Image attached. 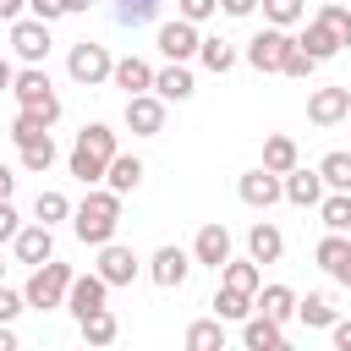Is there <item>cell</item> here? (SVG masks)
Listing matches in <instances>:
<instances>
[{
	"mask_svg": "<svg viewBox=\"0 0 351 351\" xmlns=\"http://www.w3.org/2000/svg\"><path fill=\"white\" fill-rule=\"evenodd\" d=\"M115 225H121V192L110 186H88V197L71 208V230L82 247H104L115 241Z\"/></svg>",
	"mask_w": 351,
	"mask_h": 351,
	"instance_id": "obj_1",
	"label": "cell"
},
{
	"mask_svg": "<svg viewBox=\"0 0 351 351\" xmlns=\"http://www.w3.org/2000/svg\"><path fill=\"white\" fill-rule=\"evenodd\" d=\"M115 154H121V143H115V132H110L104 121H88V126L77 132V143H71V159H66V165H71V176H77L82 186H99Z\"/></svg>",
	"mask_w": 351,
	"mask_h": 351,
	"instance_id": "obj_2",
	"label": "cell"
},
{
	"mask_svg": "<svg viewBox=\"0 0 351 351\" xmlns=\"http://www.w3.org/2000/svg\"><path fill=\"white\" fill-rule=\"evenodd\" d=\"M71 280H77V269H71V263H55V258H44V263L27 274L22 296H27V307L49 313V307H66V291H71Z\"/></svg>",
	"mask_w": 351,
	"mask_h": 351,
	"instance_id": "obj_3",
	"label": "cell"
},
{
	"mask_svg": "<svg viewBox=\"0 0 351 351\" xmlns=\"http://www.w3.org/2000/svg\"><path fill=\"white\" fill-rule=\"evenodd\" d=\"M11 93H16V110H38L49 126L60 121V93H55V82H49L44 66H22L16 82H11Z\"/></svg>",
	"mask_w": 351,
	"mask_h": 351,
	"instance_id": "obj_4",
	"label": "cell"
},
{
	"mask_svg": "<svg viewBox=\"0 0 351 351\" xmlns=\"http://www.w3.org/2000/svg\"><path fill=\"white\" fill-rule=\"evenodd\" d=\"M66 71H71V82H82V88H99V82H110L115 60H110V49H104V44L82 38V44H71V55H66Z\"/></svg>",
	"mask_w": 351,
	"mask_h": 351,
	"instance_id": "obj_5",
	"label": "cell"
},
{
	"mask_svg": "<svg viewBox=\"0 0 351 351\" xmlns=\"http://www.w3.org/2000/svg\"><path fill=\"white\" fill-rule=\"evenodd\" d=\"M291 44H296V38H291V27H274V22H269L263 33H252V38H247V66H252V71H280V66H285V55H291Z\"/></svg>",
	"mask_w": 351,
	"mask_h": 351,
	"instance_id": "obj_6",
	"label": "cell"
},
{
	"mask_svg": "<svg viewBox=\"0 0 351 351\" xmlns=\"http://www.w3.org/2000/svg\"><path fill=\"white\" fill-rule=\"evenodd\" d=\"M49 27H55V22H44V16H16V22H11V49H16V60L44 66V55H49Z\"/></svg>",
	"mask_w": 351,
	"mask_h": 351,
	"instance_id": "obj_7",
	"label": "cell"
},
{
	"mask_svg": "<svg viewBox=\"0 0 351 351\" xmlns=\"http://www.w3.org/2000/svg\"><path fill=\"white\" fill-rule=\"evenodd\" d=\"M236 197L247 203V208H274L280 197H285V176H274V170H241V181H236Z\"/></svg>",
	"mask_w": 351,
	"mask_h": 351,
	"instance_id": "obj_8",
	"label": "cell"
},
{
	"mask_svg": "<svg viewBox=\"0 0 351 351\" xmlns=\"http://www.w3.org/2000/svg\"><path fill=\"white\" fill-rule=\"evenodd\" d=\"M104 302H110V280H104L99 269H88V274H77V280H71V291H66V313H71L77 324H82L88 313H99Z\"/></svg>",
	"mask_w": 351,
	"mask_h": 351,
	"instance_id": "obj_9",
	"label": "cell"
},
{
	"mask_svg": "<svg viewBox=\"0 0 351 351\" xmlns=\"http://www.w3.org/2000/svg\"><path fill=\"white\" fill-rule=\"evenodd\" d=\"M126 126L132 137H159L165 132V99L148 88V93H126Z\"/></svg>",
	"mask_w": 351,
	"mask_h": 351,
	"instance_id": "obj_10",
	"label": "cell"
},
{
	"mask_svg": "<svg viewBox=\"0 0 351 351\" xmlns=\"http://www.w3.org/2000/svg\"><path fill=\"white\" fill-rule=\"evenodd\" d=\"M11 252H16V263H27V269H38L44 258H55V225H44V219H33V225H22V230L11 236Z\"/></svg>",
	"mask_w": 351,
	"mask_h": 351,
	"instance_id": "obj_11",
	"label": "cell"
},
{
	"mask_svg": "<svg viewBox=\"0 0 351 351\" xmlns=\"http://www.w3.org/2000/svg\"><path fill=\"white\" fill-rule=\"evenodd\" d=\"M186 274H192V252H186V247H159V252L148 258V280H154L159 291H181Z\"/></svg>",
	"mask_w": 351,
	"mask_h": 351,
	"instance_id": "obj_12",
	"label": "cell"
},
{
	"mask_svg": "<svg viewBox=\"0 0 351 351\" xmlns=\"http://www.w3.org/2000/svg\"><path fill=\"white\" fill-rule=\"evenodd\" d=\"M197 44H203L197 22H186V16L159 22V55H165V60H197Z\"/></svg>",
	"mask_w": 351,
	"mask_h": 351,
	"instance_id": "obj_13",
	"label": "cell"
},
{
	"mask_svg": "<svg viewBox=\"0 0 351 351\" xmlns=\"http://www.w3.org/2000/svg\"><path fill=\"white\" fill-rule=\"evenodd\" d=\"M351 115V88H313L307 93V121L313 126H335Z\"/></svg>",
	"mask_w": 351,
	"mask_h": 351,
	"instance_id": "obj_14",
	"label": "cell"
},
{
	"mask_svg": "<svg viewBox=\"0 0 351 351\" xmlns=\"http://www.w3.org/2000/svg\"><path fill=\"white\" fill-rule=\"evenodd\" d=\"M93 269H99V274L110 280V291H115V285H132L143 263H137V252H132V247H121V241H104V247H99V263H93Z\"/></svg>",
	"mask_w": 351,
	"mask_h": 351,
	"instance_id": "obj_15",
	"label": "cell"
},
{
	"mask_svg": "<svg viewBox=\"0 0 351 351\" xmlns=\"http://www.w3.org/2000/svg\"><path fill=\"white\" fill-rule=\"evenodd\" d=\"M241 346H247V351H280V346H285V324H274L269 313L252 307V313L241 318Z\"/></svg>",
	"mask_w": 351,
	"mask_h": 351,
	"instance_id": "obj_16",
	"label": "cell"
},
{
	"mask_svg": "<svg viewBox=\"0 0 351 351\" xmlns=\"http://www.w3.org/2000/svg\"><path fill=\"white\" fill-rule=\"evenodd\" d=\"M313 258H318V269H329V274L351 291V241H346V230H329V236L313 247Z\"/></svg>",
	"mask_w": 351,
	"mask_h": 351,
	"instance_id": "obj_17",
	"label": "cell"
},
{
	"mask_svg": "<svg viewBox=\"0 0 351 351\" xmlns=\"http://www.w3.org/2000/svg\"><path fill=\"white\" fill-rule=\"evenodd\" d=\"M192 263L225 269V263H230V230H225V225H203V230L192 236Z\"/></svg>",
	"mask_w": 351,
	"mask_h": 351,
	"instance_id": "obj_18",
	"label": "cell"
},
{
	"mask_svg": "<svg viewBox=\"0 0 351 351\" xmlns=\"http://www.w3.org/2000/svg\"><path fill=\"white\" fill-rule=\"evenodd\" d=\"M154 93H159L165 104H181V99H192V93H197V82H192L186 60H170L165 71H154Z\"/></svg>",
	"mask_w": 351,
	"mask_h": 351,
	"instance_id": "obj_19",
	"label": "cell"
},
{
	"mask_svg": "<svg viewBox=\"0 0 351 351\" xmlns=\"http://www.w3.org/2000/svg\"><path fill=\"white\" fill-rule=\"evenodd\" d=\"M285 203H296V208H318L324 203V176L318 170H285Z\"/></svg>",
	"mask_w": 351,
	"mask_h": 351,
	"instance_id": "obj_20",
	"label": "cell"
},
{
	"mask_svg": "<svg viewBox=\"0 0 351 351\" xmlns=\"http://www.w3.org/2000/svg\"><path fill=\"white\" fill-rule=\"evenodd\" d=\"M110 82L126 88V93H148V88H154V66H148L143 55H121L115 71H110Z\"/></svg>",
	"mask_w": 351,
	"mask_h": 351,
	"instance_id": "obj_21",
	"label": "cell"
},
{
	"mask_svg": "<svg viewBox=\"0 0 351 351\" xmlns=\"http://www.w3.org/2000/svg\"><path fill=\"white\" fill-rule=\"evenodd\" d=\"M280 252H285V236H280V225L258 219V225L247 230V258H258V263H280Z\"/></svg>",
	"mask_w": 351,
	"mask_h": 351,
	"instance_id": "obj_22",
	"label": "cell"
},
{
	"mask_svg": "<svg viewBox=\"0 0 351 351\" xmlns=\"http://www.w3.org/2000/svg\"><path fill=\"white\" fill-rule=\"evenodd\" d=\"M104 186H110V192H121V197H126V192H137V186H143V159H137V154H115V159H110V170H104Z\"/></svg>",
	"mask_w": 351,
	"mask_h": 351,
	"instance_id": "obj_23",
	"label": "cell"
},
{
	"mask_svg": "<svg viewBox=\"0 0 351 351\" xmlns=\"http://www.w3.org/2000/svg\"><path fill=\"white\" fill-rule=\"evenodd\" d=\"M252 307H258V313H269L274 324H285V318H296V291H291V285H258Z\"/></svg>",
	"mask_w": 351,
	"mask_h": 351,
	"instance_id": "obj_24",
	"label": "cell"
},
{
	"mask_svg": "<svg viewBox=\"0 0 351 351\" xmlns=\"http://www.w3.org/2000/svg\"><path fill=\"white\" fill-rule=\"evenodd\" d=\"M296 165H302V154H296V137H285V132L263 137V170L285 176V170H296Z\"/></svg>",
	"mask_w": 351,
	"mask_h": 351,
	"instance_id": "obj_25",
	"label": "cell"
},
{
	"mask_svg": "<svg viewBox=\"0 0 351 351\" xmlns=\"http://www.w3.org/2000/svg\"><path fill=\"white\" fill-rule=\"evenodd\" d=\"M296 44H302V49H307V55H313L318 66H324L329 55H340V38H335V33H329V27L318 22V16H307V27H302V38H296Z\"/></svg>",
	"mask_w": 351,
	"mask_h": 351,
	"instance_id": "obj_26",
	"label": "cell"
},
{
	"mask_svg": "<svg viewBox=\"0 0 351 351\" xmlns=\"http://www.w3.org/2000/svg\"><path fill=\"white\" fill-rule=\"evenodd\" d=\"M296 318H302L307 329H329V324H335V302H329L324 291H307V296H296Z\"/></svg>",
	"mask_w": 351,
	"mask_h": 351,
	"instance_id": "obj_27",
	"label": "cell"
},
{
	"mask_svg": "<svg viewBox=\"0 0 351 351\" xmlns=\"http://www.w3.org/2000/svg\"><path fill=\"white\" fill-rule=\"evenodd\" d=\"M186 351H225V318H197V324H186Z\"/></svg>",
	"mask_w": 351,
	"mask_h": 351,
	"instance_id": "obj_28",
	"label": "cell"
},
{
	"mask_svg": "<svg viewBox=\"0 0 351 351\" xmlns=\"http://www.w3.org/2000/svg\"><path fill=\"white\" fill-rule=\"evenodd\" d=\"M219 285H236V291H247V296H258V285H263V269H258V258H247V263H225L219 269Z\"/></svg>",
	"mask_w": 351,
	"mask_h": 351,
	"instance_id": "obj_29",
	"label": "cell"
},
{
	"mask_svg": "<svg viewBox=\"0 0 351 351\" xmlns=\"http://www.w3.org/2000/svg\"><path fill=\"white\" fill-rule=\"evenodd\" d=\"M208 307H214V318H230V324H241V318L252 313V296H247V291H236V285H219Z\"/></svg>",
	"mask_w": 351,
	"mask_h": 351,
	"instance_id": "obj_30",
	"label": "cell"
},
{
	"mask_svg": "<svg viewBox=\"0 0 351 351\" xmlns=\"http://www.w3.org/2000/svg\"><path fill=\"white\" fill-rule=\"evenodd\" d=\"M197 60H203L214 77H225V71L236 66V44H230V38H203V44H197Z\"/></svg>",
	"mask_w": 351,
	"mask_h": 351,
	"instance_id": "obj_31",
	"label": "cell"
},
{
	"mask_svg": "<svg viewBox=\"0 0 351 351\" xmlns=\"http://www.w3.org/2000/svg\"><path fill=\"white\" fill-rule=\"evenodd\" d=\"M77 329H82V340H88V346H110V340L121 335V324H115V313H110V307H99V313H88V318H82Z\"/></svg>",
	"mask_w": 351,
	"mask_h": 351,
	"instance_id": "obj_32",
	"label": "cell"
},
{
	"mask_svg": "<svg viewBox=\"0 0 351 351\" xmlns=\"http://www.w3.org/2000/svg\"><path fill=\"white\" fill-rule=\"evenodd\" d=\"M318 219H324V230H351V192H324Z\"/></svg>",
	"mask_w": 351,
	"mask_h": 351,
	"instance_id": "obj_33",
	"label": "cell"
},
{
	"mask_svg": "<svg viewBox=\"0 0 351 351\" xmlns=\"http://www.w3.org/2000/svg\"><path fill=\"white\" fill-rule=\"evenodd\" d=\"M335 38H340V49H351V5H340V0H324L318 11H313Z\"/></svg>",
	"mask_w": 351,
	"mask_h": 351,
	"instance_id": "obj_34",
	"label": "cell"
},
{
	"mask_svg": "<svg viewBox=\"0 0 351 351\" xmlns=\"http://www.w3.org/2000/svg\"><path fill=\"white\" fill-rule=\"evenodd\" d=\"M318 176H324V186H329V192H351V154H346V148H335V154H324V165H318Z\"/></svg>",
	"mask_w": 351,
	"mask_h": 351,
	"instance_id": "obj_35",
	"label": "cell"
},
{
	"mask_svg": "<svg viewBox=\"0 0 351 351\" xmlns=\"http://www.w3.org/2000/svg\"><path fill=\"white\" fill-rule=\"evenodd\" d=\"M159 5H165V0H115V22H121V27H148V22L159 16Z\"/></svg>",
	"mask_w": 351,
	"mask_h": 351,
	"instance_id": "obj_36",
	"label": "cell"
},
{
	"mask_svg": "<svg viewBox=\"0 0 351 351\" xmlns=\"http://www.w3.org/2000/svg\"><path fill=\"white\" fill-rule=\"evenodd\" d=\"M55 165V137L44 132V137H33V143H22V170H33V176H44Z\"/></svg>",
	"mask_w": 351,
	"mask_h": 351,
	"instance_id": "obj_37",
	"label": "cell"
},
{
	"mask_svg": "<svg viewBox=\"0 0 351 351\" xmlns=\"http://www.w3.org/2000/svg\"><path fill=\"white\" fill-rule=\"evenodd\" d=\"M33 214H38L44 225H60V219H71V197L49 186V192H38V203H33Z\"/></svg>",
	"mask_w": 351,
	"mask_h": 351,
	"instance_id": "obj_38",
	"label": "cell"
},
{
	"mask_svg": "<svg viewBox=\"0 0 351 351\" xmlns=\"http://www.w3.org/2000/svg\"><path fill=\"white\" fill-rule=\"evenodd\" d=\"M307 16V0H263V22H274V27H296Z\"/></svg>",
	"mask_w": 351,
	"mask_h": 351,
	"instance_id": "obj_39",
	"label": "cell"
},
{
	"mask_svg": "<svg viewBox=\"0 0 351 351\" xmlns=\"http://www.w3.org/2000/svg\"><path fill=\"white\" fill-rule=\"evenodd\" d=\"M49 132V121L38 115V110H16V121H11V143L22 148V143H33V137H44Z\"/></svg>",
	"mask_w": 351,
	"mask_h": 351,
	"instance_id": "obj_40",
	"label": "cell"
},
{
	"mask_svg": "<svg viewBox=\"0 0 351 351\" xmlns=\"http://www.w3.org/2000/svg\"><path fill=\"white\" fill-rule=\"evenodd\" d=\"M280 71H285V77H296V82H302V77H313V71H318V60H313V55H307V49H302V44H291V55H285V66H280Z\"/></svg>",
	"mask_w": 351,
	"mask_h": 351,
	"instance_id": "obj_41",
	"label": "cell"
},
{
	"mask_svg": "<svg viewBox=\"0 0 351 351\" xmlns=\"http://www.w3.org/2000/svg\"><path fill=\"white\" fill-rule=\"evenodd\" d=\"M219 11V0H176V16H186V22H208Z\"/></svg>",
	"mask_w": 351,
	"mask_h": 351,
	"instance_id": "obj_42",
	"label": "cell"
},
{
	"mask_svg": "<svg viewBox=\"0 0 351 351\" xmlns=\"http://www.w3.org/2000/svg\"><path fill=\"white\" fill-rule=\"evenodd\" d=\"M22 307H27V296H22V291H5V285H0V324H11V318H16Z\"/></svg>",
	"mask_w": 351,
	"mask_h": 351,
	"instance_id": "obj_43",
	"label": "cell"
},
{
	"mask_svg": "<svg viewBox=\"0 0 351 351\" xmlns=\"http://www.w3.org/2000/svg\"><path fill=\"white\" fill-rule=\"evenodd\" d=\"M27 11H33V16H44V22H60V16H71V11H66V0H27Z\"/></svg>",
	"mask_w": 351,
	"mask_h": 351,
	"instance_id": "obj_44",
	"label": "cell"
},
{
	"mask_svg": "<svg viewBox=\"0 0 351 351\" xmlns=\"http://www.w3.org/2000/svg\"><path fill=\"white\" fill-rule=\"evenodd\" d=\"M16 230H22V214L11 208V197H0V241H11Z\"/></svg>",
	"mask_w": 351,
	"mask_h": 351,
	"instance_id": "obj_45",
	"label": "cell"
},
{
	"mask_svg": "<svg viewBox=\"0 0 351 351\" xmlns=\"http://www.w3.org/2000/svg\"><path fill=\"white\" fill-rule=\"evenodd\" d=\"M258 5H263V0H219V11H225V16H252Z\"/></svg>",
	"mask_w": 351,
	"mask_h": 351,
	"instance_id": "obj_46",
	"label": "cell"
},
{
	"mask_svg": "<svg viewBox=\"0 0 351 351\" xmlns=\"http://www.w3.org/2000/svg\"><path fill=\"white\" fill-rule=\"evenodd\" d=\"M329 335H335V346H340V351H351V318H335V324H329Z\"/></svg>",
	"mask_w": 351,
	"mask_h": 351,
	"instance_id": "obj_47",
	"label": "cell"
},
{
	"mask_svg": "<svg viewBox=\"0 0 351 351\" xmlns=\"http://www.w3.org/2000/svg\"><path fill=\"white\" fill-rule=\"evenodd\" d=\"M27 11V0H0V22H16Z\"/></svg>",
	"mask_w": 351,
	"mask_h": 351,
	"instance_id": "obj_48",
	"label": "cell"
},
{
	"mask_svg": "<svg viewBox=\"0 0 351 351\" xmlns=\"http://www.w3.org/2000/svg\"><path fill=\"white\" fill-rule=\"evenodd\" d=\"M11 82H16V66L0 55V93H11Z\"/></svg>",
	"mask_w": 351,
	"mask_h": 351,
	"instance_id": "obj_49",
	"label": "cell"
},
{
	"mask_svg": "<svg viewBox=\"0 0 351 351\" xmlns=\"http://www.w3.org/2000/svg\"><path fill=\"white\" fill-rule=\"evenodd\" d=\"M16 192V176H11V165H0V197H11Z\"/></svg>",
	"mask_w": 351,
	"mask_h": 351,
	"instance_id": "obj_50",
	"label": "cell"
},
{
	"mask_svg": "<svg viewBox=\"0 0 351 351\" xmlns=\"http://www.w3.org/2000/svg\"><path fill=\"white\" fill-rule=\"evenodd\" d=\"M0 351H16V335H11V324H0Z\"/></svg>",
	"mask_w": 351,
	"mask_h": 351,
	"instance_id": "obj_51",
	"label": "cell"
},
{
	"mask_svg": "<svg viewBox=\"0 0 351 351\" xmlns=\"http://www.w3.org/2000/svg\"><path fill=\"white\" fill-rule=\"evenodd\" d=\"M66 11H93V0H66Z\"/></svg>",
	"mask_w": 351,
	"mask_h": 351,
	"instance_id": "obj_52",
	"label": "cell"
},
{
	"mask_svg": "<svg viewBox=\"0 0 351 351\" xmlns=\"http://www.w3.org/2000/svg\"><path fill=\"white\" fill-rule=\"evenodd\" d=\"M0 285H5V258H0Z\"/></svg>",
	"mask_w": 351,
	"mask_h": 351,
	"instance_id": "obj_53",
	"label": "cell"
}]
</instances>
